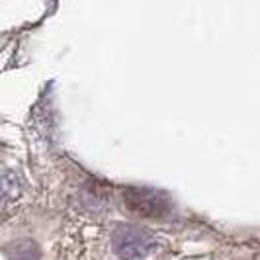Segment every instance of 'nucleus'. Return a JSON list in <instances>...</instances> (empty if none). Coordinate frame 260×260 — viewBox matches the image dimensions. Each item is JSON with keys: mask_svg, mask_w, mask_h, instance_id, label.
<instances>
[{"mask_svg": "<svg viewBox=\"0 0 260 260\" xmlns=\"http://www.w3.org/2000/svg\"><path fill=\"white\" fill-rule=\"evenodd\" d=\"M114 250L119 258L123 260H139L151 254L155 248V239L139 227H119L114 233Z\"/></svg>", "mask_w": 260, "mask_h": 260, "instance_id": "nucleus-1", "label": "nucleus"}, {"mask_svg": "<svg viewBox=\"0 0 260 260\" xmlns=\"http://www.w3.org/2000/svg\"><path fill=\"white\" fill-rule=\"evenodd\" d=\"M125 206L143 217H162L170 211V202L167 196L145 190V188H127L123 194Z\"/></svg>", "mask_w": 260, "mask_h": 260, "instance_id": "nucleus-2", "label": "nucleus"}]
</instances>
